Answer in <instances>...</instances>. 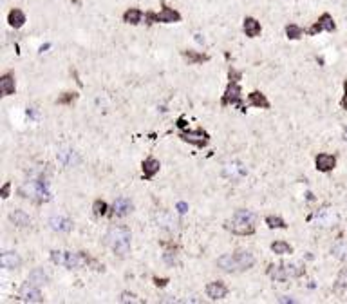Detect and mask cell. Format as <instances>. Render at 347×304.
Masks as SVG:
<instances>
[{"label":"cell","instance_id":"cell-1","mask_svg":"<svg viewBox=\"0 0 347 304\" xmlns=\"http://www.w3.org/2000/svg\"><path fill=\"white\" fill-rule=\"evenodd\" d=\"M130 239L132 233L127 226H112L107 233H105V245L114 252L116 255L125 257L130 250Z\"/></svg>","mask_w":347,"mask_h":304},{"label":"cell","instance_id":"cell-2","mask_svg":"<svg viewBox=\"0 0 347 304\" xmlns=\"http://www.w3.org/2000/svg\"><path fill=\"white\" fill-rule=\"evenodd\" d=\"M255 264V257L248 250H237L217 259V266L224 272H244Z\"/></svg>","mask_w":347,"mask_h":304},{"label":"cell","instance_id":"cell-3","mask_svg":"<svg viewBox=\"0 0 347 304\" xmlns=\"http://www.w3.org/2000/svg\"><path fill=\"white\" fill-rule=\"evenodd\" d=\"M18 194L25 199L34 201V203H47L53 197L49 190V183L44 181V179H27V181H24L18 188Z\"/></svg>","mask_w":347,"mask_h":304},{"label":"cell","instance_id":"cell-4","mask_svg":"<svg viewBox=\"0 0 347 304\" xmlns=\"http://www.w3.org/2000/svg\"><path fill=\"white\" fill-rule=\"evenodd\" d=\"M255 223H257L255 214L250 212V210L240 209L226 223V228L231 233H237V235H252V233H255Z\"/></svg>","mask_w":347,"mask_h":304},{"label":"cell","instance_id":"cell-5","mask_svg":"<svg viewBox=\"0 0 347 304\" xmlns=\"http://www.w3.org/2000/svg\"><path fill=\"white\" fill-rule=\"evenodd\" d=\"M51 261L54 264H58V266H65V268H71V270L73 268L78 270V268L87 266L89 262H94L85 252H63V250L51 252Z\"/></svg>","mask_w":347,"mask_h":304},{"label":"cell","instance_id":"cell-6","mask_svg":"<svg viewBox=\"0 0 347 304\" xmlns=\"http://www.w3.org/2000/svg\"><path fill=\"white\" fill-rule=\"evenodd\" d=\"M304 274H306V270L298 262H282V264H269L268 266L269 277L273 281H281V283L288 279H298Z\"/></svg>","mask_w":347,"mask_h":304},{"label":"cell","instance_id":"cell-7","mask_svg":"<svg viewBox=\"0 0 347 304\" xmlns=\"http://www.w3.org/2000/svg\"><path fill=\"white\" fill-rule=\"evenodd\" d=\"M145 20H147L149 25L157 24V22H161V24H174V22H181V13L168 8L166 4H163L161 13H154V11L145 13Z\"/></svg>","mask_w":347,"mask_h":304},{"label":"cell","instance_id":"cell-8","mask_svg":"<svg viewBox=\"0 0 347 304\" xmlns=\"http://www.w3.org/2000/svg\"><path fill=\"white\" fill-rule=\"evenodd\" d=\"M221 105L226 107V105H235L239 107L240 111H246V107L242 105V91H240V85L237 80H230L226 91H224L223 100H221Z\"/></svg>","mask_w":347,"mask_h":304},{"label":"cell","instance_id":"cell-9","mask_svg":"<svg viewBox=\"0 0 347 304\" xmlns=\"http://www.w3.org/2000/svg\"><path fill=\"white\" fill-rule=\"evenodd\" d=\"M311 221H313L317 226H320V228H329V226L336 225L338 216H336L335 210L329 209V207H322V209L317 210V212L311 216Z\"/></svg>","mask_w":347,"mask_h":304},{"label":"cell","instance_id":"cell-10","mask_svg":"<svg viewBox=\"0 0 347 304\" xmlns=\"http://www.w3.org/2000/svg\"><path fill=\"white\" fill-rule=\"evenodd\" d=\"M246 174H248V168L239 159H233V161L223 165V176L230 181H240L242 178H246Z\"/></svg>","mask_w":347,"mask_h":304},{"label":"cell","instance_id":"cell-11","mask_svg":"<svg viewBox=\"0 0 347 304\" xmlns=\"http://www.w3.org/2000/svg\"><path fill=\"white\" fill-rule=\"evenodd\" d=\"M179 138H181L183 142H188L192 143V145L199 147V149H202V147H206L208 142H210V136H208L206 130L202 129H195V130H183L179 132Z\"/></svg>","mask_w":347,"mask_h":304},{"label":"cell","instance_id":"cell-12","mask_svg":"<svg viewBox=\"0 0 347 304\" xmlns=\"http://www.w3.org/2000/svg\"><path fill=\"white\" fill-rule=\"evenodd\" d=\"M154 219H156V225L159 226V228L166 230V232H170V233L178 232L179 226H181L178 217L174 216V214L166 212V210H159V212L154 216Z\"/></svg>","mask_w":347,"mask_h":304},{"label":"cell","instance_id":"cell-13","mask_svg":"<svg viewBox=\"0 0 347 304\" xmlns=\"http://www.w3.org/2000/svg\"><path fill=\"white\" fill-rule=\"evenodd\" d=\"M322 31H327V33H333V31H336V24H335V20H333V17H331L329 13H322V15H320V18H318V20L311 25L309 29H307V35H311V37H317V35L322 33Z\"/></svg>","mask_w":347,"mask_h":304},{"label":"cell","instance_id":"cell-14","mask_svg":"<svg viewBox=\"0 0 347 304\" xmlns=\"http://www.w3.org/2000/svg\"><path fill=\"white\" fill-rule=\"evenodd\" d=\"M18 299L24 300V302H44V297H42L38 286L31 284L29 281L20 288V292H18Z\"/></svg>","mask_w":347,"mask_h":304},{"label":"cell","instance_id":"cell-15","mask_svg":"<svg viewBox=\"0 0 347 304\" xmlns=\"http://www.w3.org/2000/svg\"><path fill=\"white\" fill-rule=\"evenodd\" d=\"M58 161L62 163V165H65V167H76V165H80V156L76 150L69 149V147H63V149L58 150Z\"/></svg>","mask_w":347,"mask_h":304},{"label":"cell","instance_id":"cell-16","mask_svg":"<svg viewBox=\"0 0 347 304\" xmlns=\"http://www.w3.org/2000/svg\"><path fill=\"white\" fill-rule=\"evenodd\" d=\"M315 165H317V171L320 172H331L336 167V158L333 154H326V152H320V154L315 158Z\"/></svg>","mask_w":347,"mask_h":304},{"label":"cell","instance_id":"cell-17","mask_svg":"<svg viewBox=\"0 0 347 304\" xmlns=\"http://www.w3.org/2000/svg\"><path fill=\"white\" fill-rule=\"evenodd\" d=\"M134 209L132 201L128 199V197H118L112 205V214L118 217H125L127 214H130Z\"/></svg>","mask_w":347,"mask_h":304},{"label":"cell","instance_id":"cell-18","mask_svg":"<svg viewBox=\"0 0 347 304\" xmlns=\"http://www.w3.org/2000/svg\"><path fill=\"white\" fill-rule=\"evenodd\" d=\"M206 295L210 297L212 300H219V299H224V297L228 295V288L224 283H221V281H214V283H210L206 286Z\"/></svg>","mask_w":347,"mask_h":304},{"label":"cell","instance_id":"cell-19","mask_svg":"<svg viewBox=\"0 0 347 304\" xmlns=\"http://www.w3.org/2000/svg\"><path fill=\"white\" fill-rule=\"evenodd\" d=\"M0 264H2V268L15 270V268H20L22 259L17 252H4V254L0 255Z\"/></svg>","mask_w":347,"mask_h":304},{"label":"cell","instance_id":"cell-20","mask_svg":"<svg viewBox=\"0 0 347 304\" xmlns=\"http://www.w3.org/2000/svg\"><path fill=\"white\" fill-rule=\"evenodd\" d=\"M242 29H244V33H246V37L257 38L260 35V31H262V27H260V22L257 20V18L246 17L242 20Z\"/></svg>","mask_w":347,"mask_h":304},{"label":"cell","instance_id":"cell-21","mask_svg":"<svg viewBox=\"0 0 347 304\" xmlns=\"http://www.w3.org/2000/svg\"><path fill=\"white\" fill-rule=\"evenodd\" d=\"M49 225H51V228L56 230V232H71V230H73V221L67 219V217H63V216L51 217Z\"/></svg>","mask_w":347,"mask_h":304},{"label":"cell","instance_id":"cell-22","mask_svg":"<svg viewBox=\"0 0 347 304\" xmlns=\"http://www.w3.org/2000/svg\"><path fill=\"white\" fill-rule=\"evenodd\" d=\"M15 89H17L15 76H13L11 73H6V75L0 78V92H2V96H11V94H15Z\"/></svg>","mask_w":347,"mask_h":304},{"label":"cell","instance_id":"cell-23","mask_svg":"<svg viewBox=\"0 0 347 304\" xmlns=\"http://www.w3.org/2000/svg\"><path fill=\"white\" fill-rule=\"evenodd\" d=\"M159 161H157L156 158H147L143 161V165H141V168H143V178L145 179H152L154 176L159 172Z\"/></svg>","mask_w":347,"mask_h":304},{"label":"cell","instance_id":"cell-24","mask_svg":"<svg viewBox=\"0 0 347 304\" xmlns=\"http://www.w3.org/2000/svg\"><path fill=\"white\" fill-rule=\"evenodd\" d=\"M8 24L11 25V27H15V29H20L22 25L25 24V13L17 8L11 9L8 15Z\"/></svg>","mask_w":347,"mask_h":304},{"label":"cell","instance_id":"cell-25","mask_svg":"<svg viewBox=\"0 0 347 304\" xmlns=\"http://www.w3.org/2000/svg\"><path fill=\"white\" fill-rule=\"evenodd\" d=\"M183 58L186 60V62L190 63V65H195V63H204L210 60V56L208 54H202V53H197V51H181Z\"/></svg>","mask_w":347,"mask_h":304},{"label":"cell","instance_id":"cell-26","mask_svg":"<svg viewBox=\"0 0 347 304\" xmlns=\"http://www.w3.org/2000/svg\"><path fill=\"white\" fill-rule=\"evenodd\" d=\"M248 104L252 107H260V109H269V100L266 98V94L259 91H253L248 94Z\"/></svg>","mask_w":347,"mask_h":304},{"label":"cell","instance_id":"cell-27","mask_svg":"<svg viewBox=\"0 0 347 304\" xmlns=\"http://www.w3.org/2000/svg\"><path fill=\"white\" fill-rule=\"evenodd\" d=\"M9 219H11L13 225H17V226H29L31 225V217H29L24 210H13V212L9 214Z\"/></svg>","mask_w":347,"mask_h":304},{"label":"cell","instance_id":"cell-28","mask_svg":"<svg viewBox=\"0 0 347 304\" xmlns=\"http://www.w3.org/2000/svg\"><path fill=\"white\" fill-rule=\"evenodd\" d=\"M143 18V11L137 8H130L123 13V22L125 24H130V25H137Z\"/></svg>","mask_w":347,"mask_h":304},{"label":"cell","instance_id":"cell-29","mask_svg":"<svg viewBox=\"0 0 347 304\" xmlns=\"http://www.w3.org/2000/svg\"><path fill=\"white\" fill-rule=\"evenodd\" d=\"M333 292H335L336 295H343V293L347 292V268H343V270L338 274L335 286H333Z\"/></svg>","mask_w":347,"mask_h":304},{"label":"cell","instance_id":"cell-30","mask_svg":"<svg viewBox=\"0 0 347 304\" xmlns=\"http://www.w3.org/2000/svg\"><path fill=\"white\" fill-rule=\"evenodd\" d=\"M47 279H49V277H47V274L44 270H33L31 272V274H29V277H27V281L31 284H34V286H42V284H46L47 283Z\"/></svg>","mask_w":347,"mask_h":304},{"label":"cell","instance_id":"cell-31","mask_svg":"<svg viewBox=\"0 0 347 304\" xmlns=\"http://www.w3.org/2000/svg\"><path fill=\"white\" fill-rule=\"evenodd\" d=\"M271 252L279 255H286V254H293V246L286 241H275L271 243Z\"/></svg>","mask_w":347,"mask_h":304},{"label":"cell","instance_id":"cell-32","mask_svg":"<svg viewBox=\"0 0 347 304\" xmlns=\"http://www.w3.org/2000/svg\"><path fill=\"white\" fill-rule=\"evenodd\" d=\"M331 254L335 255L340 261H347V243L345 241H338L333 248H331Z\"/></svg>","mask_w":347,"mask_h":304},{"label":"cell","instance_id":"cell-33","mask_svg":"<svg viewBox=\"0 0 347 304\" xmlns=\"http://www.w3.org/2000/svg\"><path fill=\"white\" fill-rule=\"evenodd\" d=\"M304 33H306V31L302 29L300 25H297V24L286 25V35H288L289 40H298L300 37H304Z\"/></svg>","mask_w":347,"mask_h":304},{"label":"cell","instance_id":"cell-34","mask_svg":"<svg viewBox=\"0 0 347 304\" xmlns=\"http://www.w3.org/2000/svg\"><path fill=\"white\" fill-rule=\"evenodd\" d=\"M266 225H268L269 228H282V230L288 228L286 221L282 219V217H279V216H268V217H266Z\"/></svg>","mask_w":347,"mask_h":304},{"label":"cell","instance_id":"cell-35","mask_svg":"<svg viewBox=\"0 0 347 304\" xmlns=\"http://www.w3.org/2000/svg\"><path fill=\"white\" fill-rule=\"evenodd\" d=\"M92 210H94L96 216H105L107 210H109V207L103 199H96L94 203H92Z\"/></svg>","mask_w":347,"mask_h":304},{"label":"cell","instance_id":"cell-36","mask_svg":"<svg viewBox=\"0 0 347 304\" xmlns=\"http://www.w3.org/2000/svg\"><path fill=\"white\" fill-rule=\"evenodd\" d=\"M76 98H78V94H76V92H63V94L58 98V104H60V105H69V104H73Z\"/></svg>","mask_w":347,"mask_h":304},{"label":"cell","instance_id":"cell-37","mask_svg":"<svg viewBox=\"0 0 347 304\" xmlns=\"http://www.w3.org/2000/svg\"><path fill=\"white\" fill-rule=\"evenodd\" d=\"M120 302H136V304H141L143 300L137 299V295H134V293L123 292V293H121V297H120Z\"/></svg>","mask_w":347,"mask_h":304},{"label":"cell","instance_id":"cell-38","mask_svg":"<svg viewBox=\"0 0 347 304\" xmlns=\"http://www.w3.org/2000/svg\"><path fill=\"white\" fill-rule=\"evenodd\" d=\"M163 259H165L166 264H178V257H176V254H174V252H165Z\"/></svg>","mask_w":347,"mask_h":304},{"label":"cell","instance_id":"cell-39","mask_svg":"<svg viewBox=\"0 0 347 304\" xmlns=\"http://www.w3.org/2000/svg\"><path fill=\"white\" fill-rule=\"evenodd\" d=\"M340 107L347 111V80H343V96L342 100H340Z\"/></svg>","mask_w":347,"mask_h":304},{"label":"cell","instance_id":"cell-40","mask_svg":"<svg viewBox=\"0 0 347 304\" xmlns=\"http://www.w3.org/2000/svg\"><path fill=\"white\" fill-rule=\"evenodd\" d=\"M9 190H11V183H4V187H2V190H0V196L4 197V199H8L9 197Z\"/></svg>","mask_w":347,"mask_h":304},{"label":"cell","instance_id":"cell-41","mask_svg":"<svg viewBox=\"0 0 347 304\" xmlns=\"http://www.w3.org/2000/svg\"><path fill=\"white\" fill-rule=\"evenodd\" d=\"M186 210H188V205H186L185 201H179V203H178V212L179 214H186Z\"/></svg>","mask_w":347,"mask_h":304},{"label":"cell","instance_id":"cell-42","mask_svg":"<svg viewBox=\"0 0 347 304\" xmlns=\"http://www.w3.org/2000/svg\"><path fill=\"white\" fill-rule=\"evenodd\" d=\"M154 284H156V286H166V284H168V279H159V277H154Z\"/></svg>","mask_w":347,"mask_h":304},{"label":"cell","instance_id":"cell-43","mask_svg":"<svg viewBox=\"0 0 347 304\" xmlns=\"http://www.w3.org/2000/svg\"><path fill=\"white\" fill-rule=\"evenodd\" d=\"M195 40H197L199 44H202V42H204V38H202L201 35H195Z\"/></svg>","mask_w":347,"mask_h":304},{"label":"cell","instance_id":"cell-44","mask_svg":"<svg viewBox=\"0 0 347 304\" xmlns=\"http://www.w3.org/2000/svg\"><path fill=\"white\" fill-rule=\"evenodd\" d=\"M47 47H49V44H46V46H42V47H40V53H44V51H46Z\"/></svg>","mask_w":347,"mask_h":304},{"label":"cell","instance_id":"cell-45","mask_svg":"<svg viewBox=\"0 0 347 304\" xmlns=\"http://www.w3.org/2000/svg\"><path fill=\"white\" fill-rule=\"evenodd\" d=\"M343 140H345V142H347V129L343 130Z\"/></svg>","mask_w":347,"mask_h":304}]
</instances>
